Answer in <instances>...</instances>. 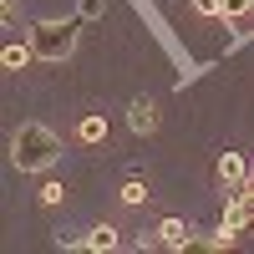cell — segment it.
I'll return each mask as SVG.
<instances>
[{"label": "cell", "mask_w": 254, "mask_h": 254, "mask_svg": "<svg viewBox=\"0 0 254 254\" xmlns=\"http://www.w3.org/2000/svg\"><path fill=\"white\" fill-rule=\"evenodd\" d=\"M61 158V137L41 122H20L15 137H10V163L20 173H46V168Z\"/></svg>", "instance_id": "1"}, {"label": "cell", "mask_w": 254, "mask_h": 254, "mask_svg": "<svg viewBox=\"0 0 254 254\" xmlns=\"http://www.w3.org/2000/svg\"><path fill=\"white\" fill-rule=\"evenodd\" d=\"M31 46L41 61H66L76 51V26L71 20H41V26H31Z\"/></svg>", "instance_id": "2"}, {"label": "cell", "mask_w": 254, "mask_h": 254, "mask_svg": "<svg viewBox=\"0 0 254 254\" xmlns=\"http://www.w3.org/2000/svg\"><path fill=\"white\" fill-rule=\"evenodd\" d=\"M158 244L163 249H188V244H193V229H188L183 219H163L158 224Z\"/></svg>", "instance_id": "3"}, {"label": "cell", "mask_w": 254, "mask_h": 254, "mask_svg": "<svg viewBox=\"0 0 254 254\" xmlns=\"http://www.w3.org/2000/svg\"><path fill=\"white\" fill-rule=\"evenodd\" d=\"M244 173H249V163H244L239 153H224V158H219V183H224V188H239Z\"/></svg>", "instance_id": "4"}, {"label": "cell", "mask_w": 254, "mask_h": 254, "mask_svg": "<svg viewBox=\"0 0 254 254\" xmlns=\"http://www.w3.org/2000/svg\"><path fill=\"white\" fill-rule=\"evenodd\" d=\"M127 122H132V132H153V127H158V107H153L147 97H137L132 112H127Z\"/></svg>", "instance_id": "5"}, {"label": "cell", "mask_w": 254, "mask_h": 254, "mask_svg": "<svg viewBox=\"0 0 254 254\" xmlns=\"http://www.w3.org/2000/svg\"><path fill=\"white\" fill-rule=\"evenodd\" d=\"M31 56H36V46H20V41H10V46L0 51V61H5L10 71H26V61H31Z\"/></svg>", "instance_id": "6"}, {"label": "cell", "mask_w": 254, "mask_h": 254, "mask_svg": "<svg viewBox=\"0 0 254 254\" xmlns=\"http://www.w3.org/2000/svg\"><path fill=\"white\" fill-rule=\"evenodd\" d=\"M117 244H122V234H117L112 224H102V229H92V234H87V249H117Z\"/></svg>", "instance_id": "7"}, {"label": "cell", "mask_w": 254, "mask_h": 254, "mask_svg": "<svg viewBox=\"0 0 254 254\" xmlns=\"http://www.w3.org/2000/svg\"><path fill=\"white\" fill-rule=\"evenodd\" d=\"M81 142H107V117H81Z\"/></svg>", "instance_id": "8"}, {"label": "cell", "mask_w": 254, "mask_h": 254, "mask_svg": "<svg viewBox=\"0 0 254 254\" xmlns=\"http://www.w3.org/2000/svg\"><path fill=\"white\" fill-rule=\"evenodd\" d=\"M117 198L137 208V203H147V198H153V193H147V183H142V178H132V183H122V193H117Z\"/></svg>", "instance_id": "9"}, {"label": "cell", "mask_w": 254, "mask_h": 254, "mask_svg": "<svg viewBox=\"0 0 254 254\" xmlns=\"http://www.w3.org/2000/svg\"><path fill=\"white\" fill-rule=\"evenodd\" d=\"M36 198H41V203H61V198H66V188H61V183H41Z\"/></svg>", "instance_id": "10"}, {"label": "cell", "mask_w": 254, "mask_h": 254, "mask_svg": "<svg viewBox=\"0 0 254 254\" xmlns=\"http://www.w3.org/2000/svg\"><path fill=\"white\" fill-rule=\"evenodd\" d=\"M244 10H254V0H224V15H229V20L244 15Z\"/></svg>", "instance_id": "11"}, {"label": "cell", "mask_w": 254, "mask_h": 254, "mask_svg": "<svg viewBox=\"0 0 254 254\" xmlns=\"http://www.w3.org/2000/svg\"><path fill=\"white\" fill-rule=\"evenodd\" d=\"M198 15H224V0H193Z\"/></svg>", "instance_id": "12"}, {"label": "cell", "mask_w": 254, "mask_h": 254, "mask_svg": "<svg viewBox=\"0 0 254 254\" xmlns=\"http://www.w3.org/2000/svg\"><path fill=\"white\" fill-rule=\"evenodd\" d=\"M229 244H234V229H229V224H224V229H219V234H214V239H208V249H229Z\"/></svg>", "instance_id": "13"}, {"label": "cell", "mask_w": 254, "mask_h": 254, "mask_svg": "<svg viewBox=\"0 0 254 254\" xmlns=\"http://www.w3.org/2000/svg\"><path fill=\"white\" fill-rule=\"evenodd\" d=\"M81 15H102V0H81Z\"/></svg>", "instance_id": "14"}]
</instances>
